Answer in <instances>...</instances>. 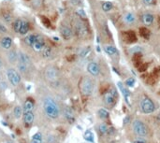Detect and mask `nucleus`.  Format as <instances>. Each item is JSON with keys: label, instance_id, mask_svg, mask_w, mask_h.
Instances as JSON below:
<instances>
[{"label": "nucleus", "instance_id": "5", "mask_svg": "<svg viewBox=\"0 0 160 143\" xmlns=\"http://www.w3.org/2000/svg\"><path fill=\"white\" fill-rule=\"evenodd\" d=\"M74 28H75V33L81 39H85L89 36V30L85 23L80 19L75 21L74 24Z\"/></svg>", "mask_w": 160, "mask_h": 143}, {"label": "nucleus", "instance_id": "45", "mask_svg": "<svg viewBox=\"0 0 160 143\" xmlns=\"http://www.w3.org/2000/svg\"><path fill=\"white\" fill-rule=\"evenodd\" d=\"M133 143H145V141H143V140H140V139H139V140H135Z\"/></svg>", "mask_w": 160, "mask_h": 143}, {"label": "nucleus", "instance_id": "33", "mask_svg": "<svg viewBox=\"0 0 160 143\" xmlns=\"http://www.w3.org/2000/svg\"><path fill=\"white\" fill-rule=\"evenodd\" d=\"M84 139L89 141V142H94V135L93 133L90 131V130H87L85 133H84Z\"/></svg>", "mask_w": 160, "mask_h": 143}, {"label": "nucleus", "instance_id": "40", "mask_svg": "<svg viewBox=\"0 0 160 143\" xmlns=\"http://www.w3.org/2000/svg\"><path fill=\"white\" fill-rule=\"evenodd\" d=\"M133 55H135V53H140V51H141V49H140V47H134V48H132L131 49V51H130Z\"/></svg>", "mask_w": 160, "mask_h": 143}, {"label": "nucleus", "instance_id": "46", "mask_svg": "<svg viewBox=\"0 0 160 143\" xmlns=\"http://www.w3.org/2000/svg\"><path fill=\"white\" fill-rule=\"evenodd\" d=\"M4 143H13V142H12V141H9V140H8V141H5Z\"/></svg>", "mask_w": 160, "mask_h": 143}, {"label": "nucleus", "instance_id": "24", "mask_svg": "<svg viewBox=\"0 0 160 143\" xmlns=\"http://www.w3.org/2000/svg\"><path fill=\"white\" fill-rule=\"evenodd\" d=\"M41 53H42V56L44 58H50L51 56V53H52V51H51V48L50 46H47L45 45L44 48L41 50Z\"/></svg>", "mask_w": 160, "mask_h": 143}, {"label": "nucleus", "instance_id": "31", "mask_svg": "<svg viewBox=\"0 0 160 143\" xmlns=\"http://www.w3.org/2000/svg\"><path fill=\"white\" fill-rule=\"evenodd\" d=\"M1 15H2L3 20H4L6 23L10 24V23L12 21V15H11L9 11H2Z\"/></svg>", "mask_w": 160, "mask_h": 143}, {"label": "nucleus", "instance_id": "13", "mask_svg": "<svg viewBox=\"0 0 160 143\" xmlns=\"http://www.w3.org/2000/svg\"><path fill=\"white\" fill-rule=\"evenodd\" d=\"M46 45L45 43V40L39 37V39L37 40V41H36L33 45H32V48L35 51H41V50L44 48V46Z\"/></svg>", "mask_w": 160, "mask_h": 143}, {"label": "nucleus", "instance_id": "25", "mask_svg": "<svg viewBox=\"0 0 160 143\" xmlns=\"http://www.w3.org/2000/svg\"><path fill=\"white\" fill-rule=\"evenodd\" d=\"M28 31H29V24L25 21H23L20 31H19V34L20 35H26L28 33Z\"/></svg>", "mask_w": 160, "mask_h": 143}, {"label": "nucleus", "instance_id": "22", "mask_svg": "<svg viewBox=\"0 0 160 143\" xmlns=\"http://www.w3.org/2000/svg\"><path fill=\"white\" fill-rule=\"evenodd\" d=\"M33 108H34V102L31 99L28 98L27 100H25V102L24 104V108H23L24 113L25 112H28V111H32Z\"/></svg>", "mask_w": 160, "mask_h": 143}, {"label": "nucleus", "instance_id": "35", "mask_svg": "<svg viewBox=\"0 0 160 143\" xmlns=\"http://www.w3.org/2000/svg\"><path fill=\"white\" fill-rule=\"evenodd\" d=\"M18 68H19L20 72L22 73H26L28 69H29V66H26V65H24V64H21V63H18Z\"/></svg>", "mask_w": 160, "mask_h": 143}, {"label": "nucleus", "instance_id": "11", "mask_svg": "<svg viewBox=\"0 0 160 143\" xmlns=\"http://www.w3.org/2000/svg\"><path fill=\"white\" fill-rule=\"evenodd\" d=\"M60 34L62 36V38L66 40H70L73 36L72 30H71L68 26H66V25H62L60 27Z\"/></svg>", "mask_w": 160, "mask_h": 143}, {"label": "nucleus", "instance_id": "32", "mask_svg": "<svg viewBox=\"0 0 160 143\" xmlns=\"http://www.w3.org/2000/svg\"><path fill=\"white\" fill-rule=\"evenodd\" d=\"M22 23H23V20H21V19H16L14 21V23H13V29H14L15 32L19 33L21 25H22Z\"/></svg>", "mask_w": 160, "mask_h": 143}, {"label": "nucleus", "instance_id": "17", "mask_svg": "<svg viewBox=\"0 0 160 143\" xmlns=\"http://www.w3.org/2000/svg\"><path fill=\"white\" fill-rule=\"evenodd\" d=\"M24 122L26 126H30L34 122V113L32 111L25 112L24 114Z\"/></svg>", "mask_w": 160, "mask_h": 143}, {"label": "nucleus", "instance_id": "18", "mask_svg": "<svg viewBox=\"0 0 160 143\" xmlns=\"http://www.w3.org/2000/svg\"><path fill=\"white\" fill-rule=\"evenodd\" d=\"M136 21V16L132 12H128L124 15V22L128 24H132Z\"/></svg>", "mask_w": 160, "mask_h": 143}, {"label": "nucleus", "instance_id": "42", "mask_svg": "<svg viewBox=\"0 0 160 143\" xmlns=\"http://www.w3.org/2000/svg\"><path fill=\"white\" fill-rule=\"evenodd\" d=\"M8 32V29H7V27L4 25V24H0V33H2V34H5V33H7Z\"/></svg>", "mask_w": 160, "mask_h": 143}, {"label": "nucleus", "instance_id": "28", "mask_svg": "<svg viewBox=\"0 0 160 143\" xmlns=\"http://www.w3.org/2000/svg\"><path fill=\"white\" fill-rule=\"evenodd\" d=\"M142 57H141V55L140 53H135V55H133V62L135 64V66L138 67L139 65L142 64Z\"/></svg>", "mask_w": 160, "mask_h": 143}, {"label": "nucleus", "instance_id": "47", "mask_svg": "<svg viewBox=\"0 0 160 143\" xmlns=\"http://www.w3.org/2000/svg\"><path fill=\"white\" fill-rule=\"evenodd\" d=\"M158 24H159V26H160V16L158 17Z\"/></svg>", "mask_w": 160, "mask_h": 143}, {"label": "nucleus", "instance_id": "14", "mask_svg": "<svg viewBox=\"0 0 160 143\" xmlns=\"http://www.w3.org/2000/svg\"><path fill=\"white\" fill-rule=\"evenodd\" d=\"M141 21L145 25H151V24H153V23L154 21V15H152L151 13H144L141 17Z\"/></svg>", "mask_w": 160, "mask_h": 143}, {"label": "nucleus", "instance_id": "26", "mask_svg": "<svg viewBox=\"0 0 160 143\" xmlns=\"http://www.w3.org/2000/svg\"><path fill=\"white\" fill-rule=\"evenodd\" d=\"M8 58H9V60H10V62L11 64H14L16 61H18V55H17V52L14 50L10 51L9 52V55H8Z\"/></svg>", "mask_w": 160, "mask_h": 143}, {"label": "nucleus", "instance_id": "27", "mask_svg": "<svg viewBox=\"0 0 160 143\" xmlns=\"http://www.w3.org/2000/svg\"><path fill=\"white\" fill-rule=\"evenodd\" d=\"M31 143H42V134L40 132L35 134L31 139Z\"/></svg>", "mask_w": 160, "mask_h": 143}, {"label": "nucleus", "instance_id": "43", "mask_svg": "<svg viewBox=\"0 0 160 143\" xmlns=\"http://www.w3.org/2000/svg\"><path fill=\"white\" fill-rule=\"evenodd\" d=\"M142 1H143V3L145 4V5H152L153 4V2H154V0H142Z\"/></svg>", "mask_w": 160, "mask_h": 143}, {"label": "nucleus", "instance_id": "12", "mask_svg": "<svg viewBox=\"0 0 160 143\" xmlns=\"http://www.w3.org/2000/svg\"><path fill=\"white\" fill-rule=\"evenodd\" d=\"M18 63H21V64H24V65L30 66H31V59L26 53L20 52L19 55H18Z\"/></svg>", "mask_w": 160, "mask_h": 143}, {"label": "nucleus", "instance_id": "10", "mask_svg": "<svg viewBox=\"0 0 160 143\" xmlns=\"http://www.w3.org/2000/svg\"><path fill=\"white\" fill-rule=\"evenodd\" d=\"M87 71L92 76H97L100 73V67L96 62H90L87 65Z\"/></svg>", "mask_w": 160, "mask_h": 143}, {"label": "nucleus", "instance_id": "41", "mask_svg": "<svg viewBox=\"0 0 160 143\" xmlns=\"http://www.w3.org/2000/svg\"><path fill=\"white\" fill-rule=\"evenodd\" d=\"M147 64L145 65V64H143V63H142L141 65H139L138 67H139V71H141V72H142V71H145L146 69H147Z\"/></svg>", "mask_w": 160, "mask_h": 143}, {"label": "nucleus", "instance_id": "29", "mask_svg": "<svg viewBox=\"0 0 160 143\" xmlns=\"http://www.w3.org/2000/svg\"><path fill=\"white\" fill-rule=\"evenodd\" d=\"M23 112H24V110L21 108L20 106H16L15 108H14V110H13V114H14V117H15V118H17V119L21 118V116H22Z\"/></svg>", "mask_w": 160, "mask_h": 143}, {"label": "nucleus", "instance_id": "23", "mask_svg": "<svg viewBox=\"0 0 160 143\" xmlns=\"http://www.w3.org/2000/svg\"><path fill=\"white\" fill-rule=\"evenodd\" d=\"M139 32L140 37H141V38H143L144 40H149V39H150L151 33H150L149 29L146 28L145 26H144V27H140L139 30Z\"/></svg>", "mask_w": 160, "mask_h": 143}, {"label": "nucleus", "instance_id": "1", "mask_svg": "<svg viewBox=\"0 0 160 143\" xmlns=\"http://www.w3.org/2000/svg\"><path fill=\"white\" fill-rule=\"evenodd\" d=\"M44 111L48 117L51 119L58 118L60 114L59 107L56 104V102L51 98H46L44 101Z\"/></svg>", "mask_w": 160, "mask_h": 143}, {"label": "nucleus", "instance_id": "15", "mask_svg": "<svg viewBox=\"0 0 160 143\" xmlns=\"http://www.w3.org/2000/svg\"><path fill=\"white\" fill-rule=\"evenodd\" d=\"M11 45H12V40H11V38L8 37V36H7V37L2 38L1 40H0V46H1L5 50L10 49Z\"/></svg>", "mask_w": 160, "mask_h": 143}, {"label": "nucleus", "instance_id": "7", "mask_svg": "<svg viewBox=\"0 0 160 143\" xmlns=\"http://www.w3.org/2000/svg\"><path fill=\"white\" fill-rule=\"evenodd\" d=\"M118 97L117 91L114 87H111L108 91H107L104 95V102L107 106L113 107L116 103V99Z\"/></svg>", "mask_w": 160, "mask_h": 143}, {"label": "nucleus", "instance_id": "16", "mask_svg": "<svg viewBox=\"0 0 160 143\" xmlns=\"http://www.w3.org/2000/svg\"><path fill=\"white\" fill-rule=\"evenodd\" d=\"M118 87H119V89H120V91L122 92V94H123L124 99H126V101L128 103V102H129L128 99H129V96H130V92L128 91V89L126 86H124L122 82H118Z\"/></svg>", "mask_w": 160, "mask_h": 143}, {"label": "nucleus", "instance_id": "38", "mask_svg": "<svg viewBox=\"0 0 160 143\" xmlns=\"http://www.w3.org/2000/svg\"><path fill=\"white\" fill-rule=\"evenodd\" d=\"M135 82H136V81L134 78H128L126 80V81H124V84H126L128 87H133L135 85Z\"/></svg>", "mask_w": 160, "mask_h": 143}, {"label": "nucleus", "instance_id": "34", "mask_svg": "<svg viewBox=\"0 0 160 143\" xmlns=\"http://www.w3.org/2000/svg\"><path fill=\"white\" fill-rule=\"evenodd\" d=\"M98 114H99V117L101 119H107V118H109V111H106L105 109H100L98 111Z\"/></svg>", "mask_w": 160, "mask_h": 143}, {"label": "nucleus", "instance_id": "20", "mask_svg": "<svg viewBox=\"0 0 160 143\" xmlns=\"http://www.w3.org/2000/svg\"><path fill=\"white\" fill-rule=\"evenodd\" d=\"M64 115H65V118L69 122H72L74 120H75V117H74V114L72 112V111H71L69 108H65L64 110Z\"/></svg>", "mask_w": 160, "mask_h": 143}, {"label": "nucleus", "instance_id": "19", "mask_svg": "<svg viewBox=\"0 0 160 143\" xmlns=\"http://www.w3.org/2000/svg\"><path fill=\"white\" fill-rule=\"evenodd\" d=\"M104 50L106 51V53L110 56H115L118 55V51L116 49V47L112 46V45H107L104 47Z\"/></svg>", "mask_w": 160, "mask_h": 143}, {"label": "nucleus", "instance_id": "36", "mask_svg": "<svg viewBox=\"0 0 160 143\" xmlns=\"http://www.w3.org/2000/svg\"><path fill=\"white\" fill-rule=\"evenodd\" d=\"M98 131L100 134H106L107 132H108V126H106L105 123H100L98 126Z\"/></svg>", "mask_w": 160, "mask_h": 143}, {"label": "nucleus", "instance_id": "39", "mask_svg": "<svg viewBox=\"0 0 160 143\" xmlns=\"http://www.w3.org/2000/svg\"><path fill=\"white\" fill-rule=\"evenodd\" d=\"M77 14H78V16H79L80 18H82V19H84V18H86V14H85L84 10H83V9H78V10H77Z\"/></svg>", "mask_w": 160, "mask_h": 143}, {"label": "nucleus", "instance_id": "2", "mask_svg": "<svg viewBox=\"0 0 160 143\" xmlns=\"http://www.w3.org/2000/svg\"><path fill=\"white\" fill-rule=\"evenodd\" d=\"M132 129H133L134 133L137 136H139V137H146L149 134V129H148L146 124L142 121L138 120V119L133 121Z\"/></svg>", "mask_w": 160, "mask_h": 143}, {"label": "nucleus", "instance_id": "8", "mask_svg": "<svg viewBox=\"0 0 160 143\" xmlns=\"http://www.w3.org/2000/svg\"><path fill=\"white\" fill-rule=\"evenodd\" d=\"M7 77H8V80L12 86H17L21 82V75L14 68H8L7 69Z\"/></svg>", "mask_w": 160, "mask_h": 143}, {"label": "nucleus", "instance_id": "6", "mask_svg": "<svg viewBox=\"0 0 160 143\" xmlns=\"http://www.w3.org/2000/svg\"><path fill=\"white\" fill-rule=\"evenodd\" d=\"M139 108H140V111L143 113L150 114V113H153L155 111V105L152 101V99L145 96L140 100Z\"/></svg>", "mask_w": 160, "mask_h": 143}, {"label": "nucleus", "instance_id": "3", "mask_svg": "<svg viewBox=\"0 0 160 143\" xmlns=\"http://www.w3.org/2000/svg\"><path fill=\"white\" fill-rule=\"evenodd\" d=\"M45 78L51 84L57 83L59 80L58 69L55 66H48L45 68Z\"/></svg>", "mask_w": 160, "mask_h": 143}, {"label": "nucleus", "instance_id": "9", "mask_svg": "<svg viewBox=\"0 0 160 143\" xmlns=\"http://www.w3.org/2000/svg\"><path fill=\"white\" fill-rule=\"evenodd\" d=\"M122 39L126 43L132 44L137 41V36L134 31H124L122 33Z\"/></svg>", "mask_w": 160, "mask_h": 143}, {"label": "nucleus", "instance_id": "4", "mask_svg": "<svg viewBox=\"0 0 160 143\" xmlns=\"http://www.w3.org/2000/svg\"><path fill=\"white\" fill-rule=\"evenodd\" d=\"M80 88H81V92H82V95L90 96L94 91V83H93V81L90 78L83 77L82 79Z\"/></svg>", "mask_w": 160, "mask_h": 143}, {"label": "nucleus", "instance_id": "37", "mask_svg": "<svg viewBox=\"0 0 160 143\" xmlns=\"http://www.w3.org/2000/svg\"><path fill=\"white\" fill-rule=\"evenodd\" d=\"M90 48H88V47H86V48H83L82 51H81V52H80V56L81 57H86L88 55H89V53H90Z\"/></svg>", "mask_w": 160, "mask_h": 143}, {"label": "nucleus", "instance_id": "48", "mask_svg": "<svg viewBox=\"0 0 160 143\" xmlns=\"http://www.w3.org/2000/svg\"><path fill=\"white\" fill-rule=\"evenodd\" d=\"M0 81H1V76H0Z\"/></svg>", "mask_w": 160, "mask_h": 143}, {"label": "nucleus", "instance_id": "30", "mask_svg": "<svg viewBox=\"0 0 160 143\" xmlns=\"http://www.w3.org/2000/svg\"><path fill=\"white\" fill-rule=\"evenodd\" d=\"M113 9V5L112 2L110 1H106V2H103L102 3V9L105 11V12H108L110 10H112Z\"/></svg>", "mask_w": 160, "mask_h": 143}, {"label": "nucleus", "instance_id": "44", "mask_svg": "<svg viewBox=\"0 0 160 143\" xmlns=\"http://www.w3.org/2000/svg\"><path fill=\"white\" fill-rule=\"evenodd\" d=\"M3 65H4L3 60H2V58H1V57H0V69H1V68L3 67Z\"/></svg>", "mask_w": 160, "mask_h": 143}, {"label": "nucleus", "instance_id": "21", "mask_svg": "<svg viewBox=\"0 0 160 143\" xmlns=\"http://www.w3.org/2000/svg\"><path fill=\"white\" fill-rule=\"evenodd\" d=\"M39 39V37L37 35H33V34H31V35H29V36H27V37L25 39V42L28 45V46H31L32 47V45L37 41V40Z\"/></svg>", "mask_w": 160, "mask_h": 143}]
</instances>
